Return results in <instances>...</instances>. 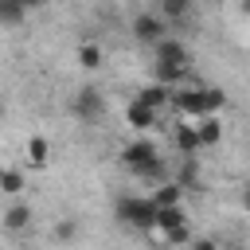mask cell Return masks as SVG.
Segmentation results:
<instances>
[{
  "mask_svg": "<svg viewBox=\"0 0 250 250\" xmlns=\"http://www.w3.org/2000/svg\"><path fill=\"white\" fill-rule=\"evenodd\" d=\"M137 102H145V105H152V109H164V105L172 102V86H164V82H148V86L137 90Z\"/></svg>",
  "mask_w": 250,
  "mask_h": 250,
  "instance_id": "cell-9",
  "label": "cell"
},
{
  "mask_svg": "<svg viewBox=\"0 0 250 250\" xmlns=\"http://www.w3.org/2000/svg\"><path fill=\"white\" fill-rule=\"evenodd\" d=\"M133 176H137V180H156V184H164V160L156 156V160H148V164L133 168Z\"/></svg>",
  "mask_w": 250,
  "mask_h": 250,
  "instance_id": "cell-17",
  "label": "cell"
},
{
  "mask_svg": "<svg viewBox=\"0 0 250 250\" xmlns=\"http://www.w3.org/2000/svg\"><path fill=\"white\" fill-rule=\"evenodd\" d=\"M176 148H180V156H195V152L203 148L195 121H184V125H176Z\"/></svg>",
  "mask_w": 250,
  "mask_h": 250,
  "instance_id": "cell-8",
  "label": "cell"
},
{
  "mask_svg": "<svg viewBox=\"0 0 250 250\" xmlns=\"http://www.w3.org/2000/svg\"><path fill=\"white\" fill-rule=\"evenodd\" d=\"M55 238H62V242H66V238H74V219H62V223L55 227Z\"/></svg>",
  "mask_w": 250,
  "mask_h": 250,
  "instance_id": "cell-22",
  "label": "cell"
},
{
  "mask_svg": "<svg viewBox=\"0 0 250 250\" xmlns=\"http://www.w3.org/2000/svg\"><path fill=\"white\" fill-rule=\"evenodd\" d=\"M180 223H188L184 203H180V207H156V227H152V234H164V230H172V227H180Z\"/></svg>",
  "mask_w": 250,
  "mask_h": 250,
  "instance_id": "cell-13",
  "label": "cell"
},
{
  "mask_svg": "<svg viewBox=\"0 0 250 250\" xmlns=\"http://www.w3.org/2000/svg\"><path fill=\"white\" fill-rule=\"evenodd\" d=\"M125 125L129 129H137V133H148V129H156L160 125V109H152V105H145V102H129L125 105Z\"/></svg>",
  "mask_w": 250,
  "mask_h": 250,
  "instance_id": "cell-5",
  "label": "cell"
},
{
  "mask_svg": "<svg viewBox=\"0 0 250 250\" xmlns=\"http://www.w3.org/2000/svg\"><path fill=\"white\" fill-rule=\"evenodd\" d=\"M172 105H176V113H184L188 121L207 117V94H203V86H176V90H172Z\"/></svg>",
  "mask_w": 250,
  "mask_h": 250,
  "instance_id": "cell-3",
  "label": "cell"
},
{
  "mask_svg": "<svg viewBox=\"0 0 250 250\" xmlns=\"http://www.w3.org/2000/svg\"><path fill=\"white\" fill-rule=\"evenodd\" d=\"M102 59H105V55H102L98 43H82V47H78V66H82V70H98Z\"/></svg>",
  "mask_w": 250,
  "mask_h": 250,
  "instance_id": "cell-15",
  "label": "cell"
},
{
  "mask_svg": "<svg viewBox=\"0 0 250 250\" xmlns=\"http://www.w3.org/2000/svg\"><path fill=\"white\" fill-rule=\"evenodd\" d=\"M27 16V8L20 0H0V23H20Z\"/></svg>",
  "mask_w": 250,
  "mask_h": 250,
  "instance_id": "cell-18",
  "label": "cell"
},
{
  "mask_svg": "<svg viewBox=\"0 0 250 250\" xmlns=\"http://www.w3.org/2000/svg\"><path fill=\"white\" fill-rule=\"evenodd\" d=\"M188 8H191V0H160L164 20H184V16H188Z\"/></svg>",
  "mask_w": 250,
  "mask_h": 250,
  "instance_id": "cell-20",
  "label": "cell"
},
{
  "mask_svg": "<svg viewBox=\"0 0 250 250\" xmlns=\"http://www.w3.org/2000/svg\"><path fill=\"white\" fill-rule=\"evenodd\" d=\"M0 191L4 195H20L23 191V172L20 168H0Z\"/></svg>",
  "mask_w": 250,
  "mask_h": 250,
  "instance_id": "cell-16",
  "label": "cell"
},
{
  "mask_svg": "<svg viewBox=\"0 0 250 250\" xmlns=\"http://www.w3.org/2000/svg\"><path fill=\"white\" fill-rule=\"evenodd\" d=\"M102 109H105V102H102V94H98L94 86L78 90V98H74V113H78L82 121H94V117H102Z\"/></svg>",
  "mask_w": 250,
  "mask_h": 250,
  "instance_id": "cell-7",
  "label": "cell"
},
{
  "mask_svg": "<svg viewBox=\"0 0 250 250\" xmlns=\"http://www.w3.org/2000/svg\"><path fill=\"white\" fill-rule=\"evenodd\" d=\"M20 4H23V8H39L43 0H20Z\"/></svg>",
  "mask_w": 250,
  "mask_h": 250,
  "instance_id": "cell-25",
  "label": "cell"
},
{
  "mask_svg": "<svg viewBox=\"0 0 250 250\" xmlns=\"http://www.w3.org/2000/svg\"><path fill=\"white\" fill-rule=\"evenodd\" d=\"M242 207H246V211H250V184H246V188H242Z\"/></svg>",
  "mask_w": 250,
  "mask_h": 250,
  "instance_id": "cell-24",
  "label": "cell"
},
{
  "mask_svg": "<svg viewBox=\"0 0 250 250\" xmlns=\"http://www.w3.org/2000/svg\"><path fill=\"white\" fill-rule=\"evenodd\" d=\"M164 35H168V27H164V16L141 12V16L133 20V39H137V43H148V47H156Z\"/></svg>",
  "mask_w": 250,
  "mask_h": 250,
  "instance_id": "cell-4",
  "label": "cell"
},
{
  "mask_svg": "<svg viewBox=\"0 0 250 250\" xmlns=\"http://www.w3.org/2000/svg\"><path fill=\"white\" fill-rule=\"evenodd\" d=\"M188 250H219V246H215L211 238H191V242H188Z\"/></svg>",
  "mask_w": 250,
  "mask_h": 250,
  "instance_id": "cell-23",
  "label": "cell"
},
{
  "mask_svg": "<svg viewBox=\"0 0 250 250\" xmlns=\"http://www.w3.org/2000/svg\"><path fill=\"white\" fill-rule=\"evenodd\" d=\"M23 152H27V164H31V168H43L47 156H51V145H47V137H31Z\"/></svg>",
  "mask_w": 250,
  "mask_h": 250,
  "instance_id": "cell-14",
  "label": "cell"
},
{
  "mask_svg": "<svg viewBox=\"0 0 250 250\" xmlns=\"http://www.w3.org/2000/svg\"><path fill=\"white\" fill-rule=\"evenodd\" d=\"M195 129H199V141H203V148H211V145H219V141H223L219 113H207V117H199V121H195Z\"/></svg>",
  "mask_w": 250,
  "mask_h": 250,
  "instance_id": "cell-12",
  "label": "cell"
},
{
  "mask_svg": "<svg viewBox=\"0 0 250 250\" xmlns=\"http://www.w3.org/2000/svg\"><path fill=\"white\" fill-rule=\"evenodd\" d=\"M191 4H211V0H191Z\"/></svg>",
  "mask_w": 250,
  "mask_h": 250,
  "instance_id": "cell-26",
  "label": "cell"
},
{
  "mask_svg": "<svg viewBox=\"0 0 250 250\" xmlns=\"http://www.w3.org/2000/svg\"><path fill=\"white\" fill-rule=\"evenodd\" d=\"M184 184H176V180H164V184H156V191H152V203L156 207H180L184 203Z\"/></svg>",
  "mask_w": 250,
  "mask_h": 250,
  "instance_id": "cell-10",
  "label": "cell"
},
{
  "mask_svg": "<svg viewBox=\"0 0 250 250\" xmlns=\"http://www.w3.org/2000/svg\"><path fill=\"white\" fill-rule=\"evenodd\" d=\"M117 219L137 227V230H152L156 227V203L152 195H121L117 199Z\"/></svg>",
  "mask_w": 250,
  "mask_h": 250,
  "instance_id": "cell-2",
  "label": "cell"
},
{
  "mask_svg": "<svg viewBox=\"0 0 250 250\" xmlns=\"http://www.w3.org/2000/svg\"><path fill=\"white\" fill-rule=\"evenodd\" d=\"M0 219H4V227H8V230H16V234H20V230H27V227H31L35 211H31V203H12Z\"/></svg>",
  "mask_w": 250,
  "mask_h": 250,
  "instance_id": "cell-11",
  "label": "cell"
},
{
  "mask_svg": "<svg viewBox=\"0 0 250 250\" xmlns=\"http://www.w3.org/2000/svg\"><path fill=\"white\" fill-rule=\"evenodd\" d=\"M160 152H156V145L152 141H133V145H125L121 148V164L133 172V168H141V164H148V160H156Z\"/></svg>",
  "mask_w": 250,
  "mask_h": 250,
  "instance_id": "cell-6",
  "label": "cell"
},
{
  "mask_svg": "<svg viewBox=\"0 0 250 250\" xmlns=\"http://www.w3.org/2000/svg\"><path fill=\"white\" fill-rule=\"evenodd\" d=\"M203 94H207V113H219V109L227 105V94H223L219 86H203Z\"/></svg>",
  "mask_w": 250,
  "mask_h": 250,
  "instance_id": "cell-21",
  "label": "cell"
},
{
  "mask_svg": "<svg viewBox=\"0 0 250 250\" xmlns=\"http://www.w3.org/2000/svg\"><path fill=\"white\" fill-rule=\"evenodd\" d=\"M160 238H164L168 246H188V242H191V227H188V223H180V227H172V230H164Z\"/></svg>",
  "mask_w": 250,
  "mask_h": 250,
  "instance_id": "cell-19",
  "label": "cell"
},
{
  "mask_svg": "<svg viewBox=\"0 0 250 250\" xmlns=\"http://www.w3.org/2000/svg\"><path fill=\"white\" fill-rule=\"evenodd\" d=\"M191 74V51L188 43L164 35L156 47H152V82H164V86H176Z\"/></svg>",
  "mask_w": 250,
  "mask_h": 250,
  "instance_id": "cell-1",
  "label": "cell"
}]
</instances>
